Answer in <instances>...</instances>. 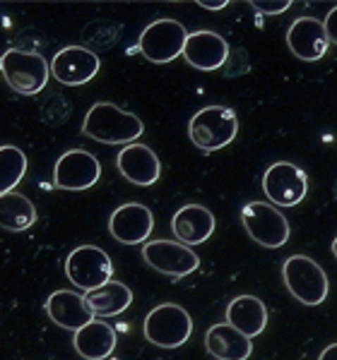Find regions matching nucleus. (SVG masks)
Wrapping results in <instances>:
<instances>
[{
  "label": "nucleus",
  "mask_w": 337,
  "mask_h": 360,
  "mask_svg": "<svg viewBox=\"0 0 337 360\" xmlns=\"http://www.w3.org/2000/svg\"><path fill=\"white\" fill-rule=\"evenodd\" d=\"M27 173V156L13 144L0 147V195L13 193Z\"/></svg>",
  "instance_id": "obj_24"
},
{
  "label": "nucleus",
  "mask_w": 337,
  "mask_h": 360,
  "mask_svg": "<svg viewBox=\"0 0 337 360\" xmlns=\"http://www.w3.org/2000/svg\"><path fill=\"white\" fill-rule=\"evenodd\" d=\"M142 334L149 344L159 348H178L193 334V319L185 307L176 303H161L147 312L142 322Z\"/></svg>",
  "instance_id": "obj_5"
},
{
  "label": "nucleus",
  "mask_w": 337,
  "mask_h": 360,
  "mask_svg": "<svg viewBox=\"0 0 337 360\" xmlns=\"http://www.w3.org/2000/svg\"><path fill=\"white\" fill-rule=\"evenodd\" d=\"M214 214L202 205H185L173 214L171 231L183 245H202L214 233Z\"/></svg>",
  "instance_id": "obj_17"
},
{
  "label": "nucleus",
  "mask_w": 337,
  "mask_h": 360,
  "mask_svg": "<svg viewBox=\"0 0 337 360\" xmlns=\"http://www.w3.org/2000/svg\"><path fill=\"white\" fill-rule=\"evenodd\" d=\"M85 305L94 317H116L125 312L133 303V291L121 281H109L104 286L94 288V291L82 293Z\"/></svg>",
  "instance_id": "obj_22"
},
{
  "label": "nucleus",
  "mask_w": 337,
  "mask_h": 360,
  "mask_svg": "<svg viewBox=\"0 0 337 360\" xmlns=\"http://www.w3.org/2000/svg\"><path fill=\"white\" fill-rule=\"evenodd\" d=\"M333 255H335V257H337V238H335V240H333Z\"/></svg>",
  "instance_id": "obj_29"
},
{
  "label": "nucleus",
  "mask_w": 337,
  "mask_h": 360,
  "mask_svg": "<svg viewBox=\"0 0 337 360\" xmlns=\"http://www.w3.org/2000/svg\"><path fill=\"white\" fill-rule=\"evenodd\" d=\"M241 224L246 229V233L251 236L253 243H258L260 248L277 250L287 245L289 240V221L287 217L270 202L253 200L241 209Z\"/></svg>",
  "instance_id": "obj_6"
},
{
  "label": "nucleus",
  "mask_w": 337,
  "mask_h": 360,
  "mask_svg": "<svg viewBox=\"0 0 337 360\" xmlns=\"http://www.w3.org/2000/svg\"><path fill=\"white\" fill-rule=\"evenodd\" d=\"M282 278L287 291L299 300L301 305L316 307L325 303L330 291L328 274L316 259L306 257V255H292L284 259L282 264Z\"/></svg>",
  "instance_id": "obj_3"
},
{
  "label": "nucleus",
  "mask_w": 337,
  "mask_h": 360,
  "mask_svg": "<svg viewBox=\"0 0 337 360\" xmlns=\"http://www.w3.org/2000/svg\"><path fill=\"white\" fill-rule=\"evenodd\" d=\"M226 324L239 329L248 339H255L267 327V307L255 295H236L226 307Z\"/></svg>",
  "instance_id": "obj_21"
},
{
  "label": "nucleus",
  "mask_w": 337,
  "mask_h": 360,
  "mask_svg": "<svg viewBox=\"0 0 337 360\" xmlns=\"http://www.w3.org/2000/svg\"><path fill=\"white\" fill-rule=\"evenodd\" d=\"M99 68H102L99 56L92 53L85 46H68V49L58 51L49 65L51 75H54L61 84H68V86L87 84L90 79L97 77Z\"/></svg>",
  "instance_id": "obj_12"
},
{
  "label": "nucleus",
  "mask_w": 337,
  "mask_h": 360,
  "mask_svg": "<svg viewBox=\"0 0 337 360\" xmlns=\"http://www.w3.org/2000/svg\"><path fill=\"white\" fill-rule=\"evenodd\" d=\"M188 32L178 20H154L152 25L145 27L140 34V53L149 63L164 65V63L176 60L183 53Z\"/></svg>",
  "instance_id": "obj_8"
},
{
  "label": "nucleus",
  "mask_w": 337,
  "mask_h": 360,
  "mask_svg": "<svg viewBox=\"0 0 337 360\" xmlns=\"http://www.w3.org/2000/svg\"><path fill=\"white\" fill-rule=\"evenodd\" d=\"M102 178V164L85 149H71L56 161L54 183L61 190H90Z\"/></svg>",
  "instance_id": "obj_11"
},
{
  "label": "nucleus",
  "mask_w": 337,
  "mask_h": 360,
  "mask_svg": "<svg viewBox=\"0 0 337 360\" xmlns=\"http://www.w3.org/2000/svg\"><path fill=\"white\" fill-rule=\"evenodd\" d=\"M318 360H337V344H330L328 348H323V353L318 356Z\"/></svg>",
  "instance_id": "obj_28"
},
{
  "label": "nucleus",
  "mask_w": 337,
  "mask_h": 360,
  "mask_svg": "<svg viewBox=\"0 0 337 360\" xmlns=\"http://www.w3.org/2000/svg\"><path fill=\"white\" fill-rule=\"evenodd\" d=\"M116 166H118L121 176H123L128 183L140 185V188H149L154 185L161 176V164L159 156H157L152 149L145 147V144H125L118 152V159H116Z\"/></svg>",
  "instance_id": "obj_16"
},
{
  "label": "nucleus",
  "mask_w": 337,
  "mask_h": 360,
  "mask_svg": "<svg viewBox=\"0 0 337 360\" xmlns=\"http://www.w3.org/2000/svg\"><path fill=\"white\" fill-rule=\"evenodd\" d=\"M263 193L275 207H296L309 193V176L289 161H277L265 171Z\"/></svg>",
  "instance_id": "obj_9"
},
{
  "label": "nucleus",
  "mask_w": 337,
  "mask_h": 360,
  "mask_svg": "<svg viewBox=\"0 0 337 360\" xmlns=\"http://www.w3.org/2000/svg\"><path fill=\"white\" fill-rule=\"evenodd\" d=\"M323 29H325V34H328V41L337 46V5L323 20Z\"/></svg>",
  "instance_id": "obj_26"
},
{
  "label": "nucleus",
  "mask_w": 337,
  "mask_h": 360,
  "mask_svg": "<svg viewBox=\"0 0 337 360\" xmlns=\"http://www.w3.org/2000/svg\"><path fill=\"white\" fill-rule=\"evenodd\" d=\"M181 56L190 68L202 70V72H214L229 58V44L224 41L222 34L200 29V32L188 34Z\"/></svg>",
  "instance_id": "obj_14"
},
{
  "label": "nucleus",
  "mask_w": 337,
  "mask_h": 360,
  "mask_svg": "<svg viewBox=\"0 0 337 360\" xmlns=\"http://www.w3.org/2000/svg\"><path fill=\"white\" fill-rule=\"evenodd\" d=\"M66 274L80 291H94L111 281V257L97 245H80L66 257Z\"/></svg>",
  "instance_id": "obj_7"
},
{
  "label": "nucleus",
  "mask_w": 337,
  "mask_h": 360,
  "mask_svg": "<svg viewBox=\"0 0 337 360\" xmlns=\"http://www.w3.org/2000/svg\"><path fill=\"white\" fill-rule=\"evenodd\" d=\"M154 231V217L140 202L121 205L109 219V233L123 245H140Z\"/></svg>",
  "instance_id": "obj_13"
},
{
  "label": "nucleus",
  "mask_w": 337,
  "mask_h": 360,
  "mask_svg": "<svg viewBox=\"0 0 337 360\" xmlns=\"http://www.w3.org/2000/svg\"><path fill=\"white\" fill-rule=\"evenodd\" d=\"M0 75L20 96H37L49 82L51 70L42 53L10 49L8 53L0 56Z\"/></svg>",
  "instance_id": "obj_4"
},
{
  "label": "nucleus",
  "mask_w": 337,
  "mask_h": 360,
  "mask_svg": "<svg viewBox=\"0 0 337 360\" xmlns=\"http://www.w3.org/2000/svg\"><path fill=\"white\" fill-rule=\"evenodd\" d=\"M253 10H258L260 15H282L292 8L289 0H277V3H267V0H253L251 3Z\"/></svg>",
  "instance_id": "obj_25"
},
{
  "label": "nucleus",
  "mask_w": 337,
  "mask_h": 360,
  "mask_svg": "<svg viewBox=\"0 0 337 360\" xmlns=\"http://www.w3.org/2000/svg\"><path fill=\"white\" fill-rule=\"evenodd\" d=\"M142 259L159 274L183 278L200 266V257L178 240H149L142 248Z\"/></svg>",
  "instance_id": "obj_10"
},
{
  "label": "nucleus",
  "mask_w": 337,
  "mask_h": 360,
  "mask_svg": "<svg viewBox=\"0 0 337 360\" xmlns=\"http://www.w3.org/2000/svg\"><path fill=\"white\" fill-rule=\"evenodd\" d=\"M197 5L205 10H224L229 5V0H197Z\"/></svg>",
  "instance_id": "obj_27"
},
{
  "label": "nucleus",
  "mask_w": 337,
  "mask_h": 360,
  "mask_svg": "<svg viewBox=\"0 0 337 360\" xmlns=\"http://www.w3.org/2000/svg\"><path fill=\"white\" fill-rule=\"evenodd\" d=\"M205 348L217 360H248L253 353V341L243 336L231 324H212L205 334Z\"/></svg>",
  "instance_id": "obj_18"
},
{
  "label": "nucleus",
  "mask_w": 337,
  "mask_h": 360,
  "mask_svg": "<svg viewBox=\"0 0 337 360\" xmlns=\"http://www.w3.org/2000/svg\"><path fill=\"white\" fill-rule=\"evenodd\" d=\"M116 332L104 319H92L82 329L75 332L73 346L85 360H106L116 348Z\"/></svg>",
  "instance_id": "obj_20"
},
{
  "label": "nucleus",
  "mask_w": 337,
  "mask_h": 360,
  "mask_svg": "<svg viewBox=\"0 0 337 360\" xmlns=\"http://www.w3.org/2000/svg\"><path fill=\"white\" fill-rule=\"evenodd\" d=\"M46 315H49L61 329L78 332L87 322H92L94 315L85 305L82 295L73 291H54L46 300Z\"/></svg>",
  "instance_id": "obj_19"
},
{
  "label": "nucleus",
  "mask_w": 337,
  "mask_h": 360,
  "mask_svg": "<svg viewBox=\"0 0 337 360\" xmlns=\"http://www.w3.org/2000/svg\"><path fill=\"white\" fill-rule=\"evenodd\" d=\"M82 132L87 137L104 144H133L145 132L142 120L135 113H128L116 103L99 101L87 111Z\"/></svg>",
  "instance_id": "obj_1"
},
{
  "label": "nucleus",
  "mask_w": 337,
  "mask_h": 360,
  "mask_svg": "<svg viewBox=\"0 0 337 360\" xmlns=\"http://www.w3.org/2000/svg\"><path fill=\"white\" fill-rule=\"evenodd\" d=\"M239 132V118L229 106H205L188 123L190 142L202 152H219L229 147Z\"/></svg>",
  "instance_id": "obj_2"
},
{
  "label": "nucleus",
  "mask_w": 337,
  "mask_h": 360,
  "mask_svg": "<svg viewBox=\"0 0 337 360\" xmlns=\"http://www.w3.org/2000/svg\"><path fill=\"white\" fill-rule=\"evenodd\" d=\"M37 224V207L32 205L27 195L22 193H5L0 195V229L13 231H27Z\"/></svg>",
  "instance_id": "obj_23"
},
{
  "label": "nucleus",
  "mask_w": 337,
  "mask_h": 360,
  "mask_svg": "<svg viewBox=\"0 0 337 360\" xmlns=\"http://www.w3.org/2000/svg\"><path fill=\"white\" fill-rule=\"evenodd\" d=\"M287 46L289 51L306 63H316L328 53V34L323 29V22L318 17H299L292 22L287 32Z\"/></svg>",
  "instance_id": "obj_15"
}]
</instances>
